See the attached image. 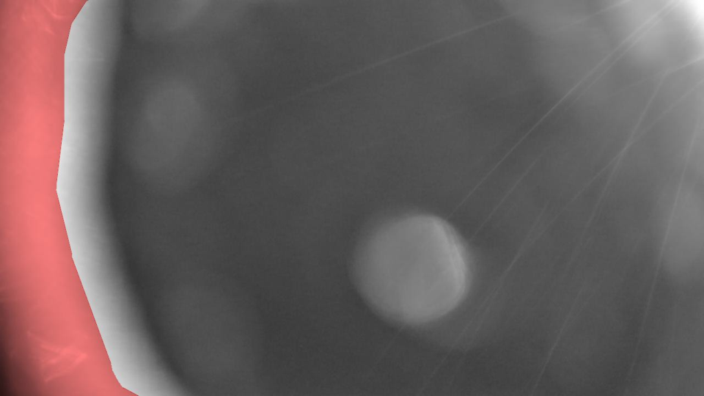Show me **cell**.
Segmentation results:
<instances>
[{"mask_svg":"<svg viewBox=\"0 0 704 396\" xmlns=\"http://www.w3.org/2000/svg\"><path fill=\"white\" fill-rule=\"evenodd\" d=\"M359 287L380 314L404 324L437 320L461 301L470 279L465 249L443 220L408 214L376 228L357 255Z\"/></svg>","mask_w":704,"mask_h":396,"instance_id":"6da1fadb","label":"cell"}]
</instances>
